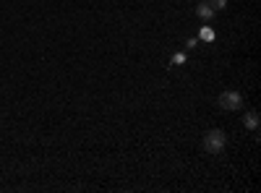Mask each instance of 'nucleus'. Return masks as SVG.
<instances>
[{"label":"nucleus","instance_id":"f257e3e1","mask_svg":"<svg viewBox=\"0 0 261 193\" xmlns=\"http://www.w3.org/2000/svg\"><path fill=\"white\" fill-rule=\"evenodd\" d=\"M227 146V136L225 131H220V128H214V131H209L204 136V152L206 154H222Z\"/></svg>","mask_w":261,"mask_h":193},{"label":"nucleus","instance_id":"f03ea898","mask_svg":"<svg viewBox=\"0 0 261 193\" xmlns=\"http://www.w3.org/2000/svg\"><path fill=\"white\" fill-rule=\"evenodd\" d=\"M217 102H220V107H222L225 113H238V110H243V94L235 92V89L222 92Z\"/></svg>","mask_w":261,"mask_h":193},{"label":"nucleus","instance_id":"7ed1b4c3","mask_svg":"<svg viewBox=\"0 0 261 193\" xmlns=\"http://www.w3.org/2000/svg\"><path fill=\"white\" fill-rule=\"evenodd\" d=\"M196 16H199L201 21H212L214 18V8L209 3H199V6H196Z\"/></svg>","mask_w":261,"mask_h":193},{"label":"nucleus","instance_id":"20e7f679","mask_svg":"<svg viewBox=\"0 0 261 193\" xmlns=\"http://www.w3.org/2000/svg\"><path fill=\"white\" fill-rule=\"evenodd\" d=\"M243 125L248 128V131H258V113L256 110H248L243 115Z\"/></svg>","mask_w":261,"mask_h":193},{"label":"nucleus","instance_id":"39448f33","mask_svg":"<svg viewBox=\"0 0 261 193\" xmlns=\"http://www.w3.org/2000/svg\"><path fill=\"white\" fill-rule=\"evenodd\" d=\"M199 39H204V42H214V29H212V26H201V29H199Z\"/></svg>","mask_w":261,"mask_h":193},{"label":"nucleus","instance_id":"423d86ee","mask_svg":"<svg viewBox=\"0 0 261 193\" xmlns=\"http://www.w3.org/2000/svg\"><path fill=\"white\" fill-rule=\"evenodd\" d=\"M209 6L214 8V13H220V11L227 8V0H209Z\"/></svg>","mask_w":261,"mask_h":193},{"label":"nucleus","instance_id":"0eeeda50","mask_svg":"<svg viewBox=\"0 0 261 193\" xmlns=\"http://www.w3.org/2000/svg\"><path fill=\"white\" fill-rule=\"evenodd\" d=\"M172 66H186V52H175V55H172Z\"/></svg>","mask_w":261,"mask_h":193},{"label":"nucleus","instance_id":"6e6552de","mask_svg":"<svg viewBox=\"0 0 261 193\" xmlns=\"http://www.w3.org/2000/svg\"><path fill=\"white\" fill-rule=\"evenodd\" d=\"M196 42H199V39H193V37H191V39L186 42V47H188V50H193V47H196Z\"/></svg>","mask_w":261,"mask_h":193}]
</instances>
